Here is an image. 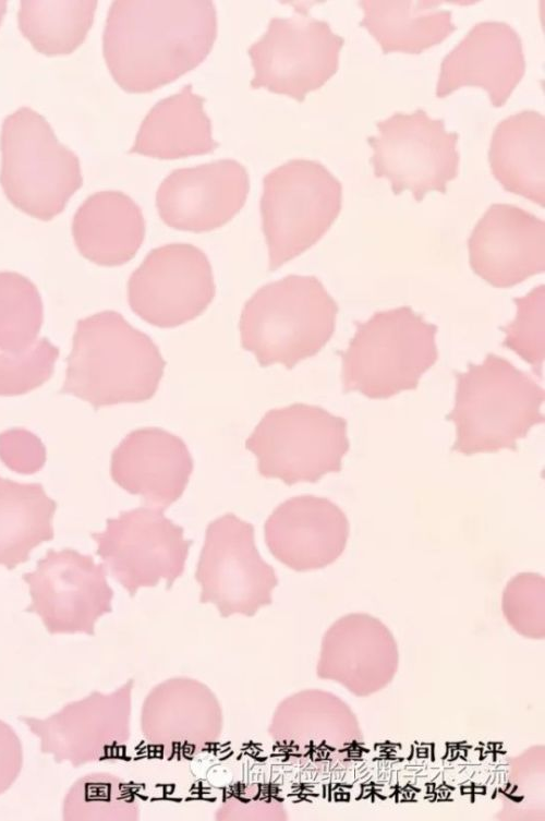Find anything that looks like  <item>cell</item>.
Listing matches in <instances>:
<instances>
[{
  "label": "cell",
  "instance_id": "cell-1",
  "mask_svg": "<svg viewBox=\"0 0 545 821\" xmlns=\"http://www.w3.org/2000/svg\"><path fill=\"white\" fill-rule=\"evenodd\" d=\"M217 35L211 1H114L102 36L107 67L120 87L152 92L196 68Z\"/></svg>",
  "mask_w": 545,
  "mask_h": 821
},
{
  "label": "cell",
  "instance_id": "cell-2",
  "mask_svg": "<svg viewBox=\"0 0 545 821\" xmlns=\"http://www.w3.org/2000/svg\"><path fill=\"white\" fill-rule=\"evenodd\" d=\"M66 364L60 393L85 400L95 410L149 400L166 366L153 339L116 311L76 323Z\"/></svg>",
  "mask_w": 545,
  "mask_h": 821
},
{
  "label": "cell",
  "instance_id": "cell-3",
  "mask_svg": "<svg viewBox=\"0 0 545 821\" xmlns=\"http://www.w3.org/2000/svg\"><path fill=\"white\" fill-rule=\"evenodd\" d=\"M456 377L455 407L446 416L456 425L453 451L470 456L517 450V440L544 423L543 387L508 360L489 353Z\"/></svg>",
  "mask_w": 545,
  "mask_h": 821
},
{
  "label": "cell",
  "instance_id": "cell-4",
  "mask_svg": "<svg viewBox=\"0 0 545 821\" xmlns=\"http://www.w3.org/2000/svg\"><path fill=\"white\" fill-rule=\"evenodd\" d=\"M338 305L314 276L289 275L261 287L244 304L241 346L263 367L291 370L317 354L331 338Z\"/></svg>",
  "mask_w": 545,
  "mask_h": 821
},
{
  "label": "cell",
  "instance_id": "cell-5",
  "mask_svg": "<svg viewBox=\"0 0 545 821\" xmlns=\"http://www.w3.org/2000/svg\"><path fill=\"white\" fill-rule=\"evenodd\" d=\"M437 327L409 306L375 313L356 323L342 359L343 391L386 399L415 389L437 361Z\"/></svg>",
  "mask_w": 545,
  "mask_h": 821
},
{
  "label": "cell",
  "instance_id": "cell-6",
  "mask_svg": "<svg viewBox=\"0 0 545 821\" xmlns=\"http://www.w3.org/2000/svg\"><path fill=\"white\" fill-rule=\"evenodd\" d=\"M0 184L23 213L48 221L82 186L77 156L59 143L48 121L29 107L5 117L1 130Z\"/></svg>",
  "mask_w": 545,
  "mask_h": 821
},
{
  "label": "cell",
  "instance_id": "cell-7",
  "mask_svg": "<svg viewBox=\"0 0 545 821\" xmlns=\"http://www.w3.org/2000/svg\"><path fill=\"white\" fill-rule=\"evenodd\" d=\"M342 185L319 161L292 159L263 181L261 215L274 271L328 231L341 210Z\"/></svg>",
  "mask_w": 545,
  "mask_h": 821
},
{
  "label": "cell",
  "instance_id": "cell-8",
  "mask_svg": "<svg viewBox=\"0 0 545 821\" xmlns=\"http://www.w3.org/2000/svg\"><path fill=\"white\" fill-rule=\"evenodd\" d=\"M349 447L347 420L306 403L267 411L245 440L258 473L287 485L339 472Z\"/></svg>",
  "mask_w": 545,
  "mask_h": 821
},
{
  "label": "cell",
  "instance_id": "cell-9",
  "mask_svg": "<svg viewBox=\"0 0 545 821\" xmlns=\"http://www.w3.org/2000/svg\"><path fill=\"white\" fill-rule=\"evenodd\" d=\"M199 602L211 603L221 617L254 616L272 603L279 580L259 555L254 526L232 512L213 520L196 565Z\"/></svg>",
  "mask_w": 545,
  "mask_h": 821
},
{
  "label": "cell",
  "instance_id": "cell-10",
  "mask_svg": "<svg viewBox=\"0 0 545 821\" xmlns=\"http://www.w3.org/2000/svg\"><path fill=\"white\" fill-rule=\"evenodd\" d=\"M376 126L378 135L367 138L376 178H387L396 195L410 190L416 202L429 191L446 193L459 171L457 132H447L443 119L423 109L395 112Z\"/></svg>",
  "mask_w": 545,
  "mask_h": 821
},
{
  "label": "cell",
  "instance_id": "cell-11",
  "mask_svg": "<svg viewBox=\"0 0 545 821\" xmlns=\"http://www.w3.org/2000/svg\"><path fill=\"white\" fill-rule=\"evenodd\" d=\"M164 509L137 507L108 518L102 532H93L96 554L133 597L140 588L156 587L161 579L167 590L182 576L191 540Z\"/></svg>",
  "mask_w": 545,
  "mask_h": 821
},
{
  "label": "cell",
  "instance_id": "cell-12",
  "mask_svg": "<svg viewBox=\"0 0 545 821\" xmlns=\"http://www.w3.org/2000/svg\"><path fill=\"white\" fill-rule=\"evenodd\" d=\"M343 43L326 21L305 11L272 17L263 37L249 48L255 71L251 86L302 101L337 72Z\"/></svg>",
  "mask_w": 545,
  "mask_h": 821
},
{
  "label": "cell",
  "instance_id": "cell-13",
  "mask_svg": "<svg viewBox=\"0 0 545 821\" xmlns=\"http://www.w3.org/2000/svg\"><path fill=\"white\" fill-rule=\"evenodd\" d=\"M134 679L109 693L93 690L69 702L46 719L19 716L39 738V750L57 763L73 768L86 763L114 761L122 757L131 737Z\"/></svg>",
  "mask_w": 545,
  "mask_h": 821
},
{
  "label": "cell",
  "instance_id": "cell-14",
  "mask_svg": "<svg viewBox=\"0 0 545 821\" xmlns=\"http://www.w3.org/2000/svg\"><path fill=\"white\" fill-rule=\"evenodd\" d=\"M22 579L31 595L26 612L38 615L51 635L94 636L97 620L112 612L107 568L90 555L72 548L48 550Z\"/></svg>",
  "mask_w": 545,
  "mask_h": 821
},
{
  "label": "cell",
  "instance_id": "cell-15",
  "mask_svg": "<svg viewBox=\"0 0 545 821\" xmlns=\"http://www.w3.org/2000/svg\"><path fill=\"white\" fill-rule=\"evenodd\" d=\"M216 293L206 254L189 243L153 249L128 281V302L143 321L172 328L199 316Z\"/></svg>",
  "mask_w": 545,
  "mask_h": 821
},
{
  "label": "cell",
  "instance_id": "cell-16",
  "mask_svg": "<svg viewBox=\"0 0 545 821\" xmlns=\"http://www.w3.org/2000/svg\"><path fill=\"white\" fill-rule=\"evenodd\" d=\"M268 735L284 760L314 768L349 760L363 742L350 707L320 689H305L284 698L272 713Z\"/></svg>",
  "mask_w": 545,
  "mask_h": 821
},
{
  "label": "cell",
  "instance_id": "cell-17",
  "mask_svg": "<svg viewBox=\"0 0 545 821\" xmlns=\"http://www.w3.org/2000/svg\"><path fill=\"white\" fill-rule=\"evenodd\" d=\"M222 727L223 714L217 696L191 677H171L159 683L142 704V735L169 760L191 759L207 750L219 740Z\"/></svg>",
  "mask_w": 545,
  "mask_h": 821
},
{
  "label": "cell",
  "instance_id": "cell-18",
  "mask_svg": "<svg viewBox=\"0 0 545 821\" xmlns=\"http://www.w3.org/2000/svg\"><path fill=\"white\" fill-rule=\"evenodd\" d=\"M250 191L246 169L233 159L173 170L156 193L159 217L169 227L206 232L232 219Z\"/></svg>",
  "mask_w": 545,
  "mask_h": 821
},
{
  "label": "cell",
  "instance_id": "cell-19",
  "mask_svg": "<svg viewBox=\"0 0 545 821\" xmlns=\"http://www.w3.org/2000/svg\"><path fill=\"white\" fill-rule=\"evenodd\" d=\"M473 271L496 288L545 270V221L511 204H493L468 240Z\"/></svg>",
  "mask_w": 545,
  "mask_h": 821
},
{
  "label": "cell",
  "instance_id": "cell-20",
  "mask_svg": "<svg viewBox=\"0 0 545 821\" xmlns=\"http://www.w3.org/2000/svg\"><path fill=\"white\" fill-rule=\"evenodd\" d=\"M398 665V645L388 627L372 615L353 613L337 619L325 632L316 674L365 697L385 688Z\"/></svg>",
  "mask_w": 545,
  "mask_h": 821
},
{
  "label": "cell",
  "instance_id": "cell-21",
  "mask_svg": "<svg viewBox=\"0 0 545 821\" xmlns=\"http://www.w3.org/2000/svg\"><path fill=\"white\" fill-rule=\"evenodd\" d=\"M264 532L276 559L295 571H310L332 564L343 553L349 521L328 498L300 495L274 509Z\"/></svg>",
  "mask_w": 545,
  "mask_h": 821
},
{
  "label": "cell",
  "instance_id": "cell-22",
  "mask_svg": "<svg viewBox=\"0 0 545 821\" xmlns=\"http://www.w3.org/2000/svg\"><path fill=\"white\" fill-rule=\"evenodd\" d=\"M524 71L519 34L505 22H480L443 59L436 95L443 98L462 86H480L494 107H501Z\"/></svg>",
  "mask_w": 545,
  "mask_h": 821
},
{
  "label": "cell",
  "instance_id": "cell-23",
  "mask_svg": "<svg viewBox=\"0 0 545 821\" xmlns=\"http://www.w3.org/2000/svg\"><path fill=\"white\" fill-rule=\"evenodd\" d=\"M193 468L182 438L160 427H141L112 451L110 475L128 493L165 510L182 496Z\"/></svg>",
  "mask_w": 545,
  "mask_h": 821
},
{
  "label": "cell",
  "instance_id": "cell-24",
  "mask_svg": "<svg viewBox=\"0 0 545 821\" xmlns=\"http://www.w3.org/2000/svg\"><path fill=\"white\" fill-rule=\"evenodd\" d=\"M72 234L78 252L101 266H120L131 261L145 238L141 207L119 191L88 196L73 217Z\"/></svg>",
  "mask_w": 545,
  "mask_h": 821
},
{
  "label": "cell",
  "instance_id": "cell-25",
  "mask_svg": "<svg viewBox=\"0 0 545 821\" xmlns=\"http://www.w3.org/2000/svg\"><path fill=\"white\" fill-rule=\"evenodd\" d=\"M545 117L523 110L495 128L488 152L491 171L502 188L544 207Z\"/></svg>",
  "mask_w": 545,
  "mask_h": 821
},
{
  "label": "cell",
  "instance_id": "cell-26",
  "mask_svg": "<svg viewBox=\"0 0 545 821\" xmlns=\"http://www.w3.org/2000/svg\"><path fill=\"white\" fill-rule=\"evenodd\" d=\"M204 101L191 84L159 100L144 118L130 153L159 159L211 153L218 143Z\"/></svg>",
  "mask_w": 545,
  "mask_h": 821
},
{
  "label": "cell",
  "instance_id": "cell-27",
  "mask_svg": "<svg viewBox=\"0 0 545 821\" xmlns=\"http://www.w3.org/2000/svg\"><path fill=\"white\" fill-rule=\"evenodd\" d=\"M443 3L363 0L360 7L364 17L360 25L367 28L384 53L417 55L440 44L457 28L451 21V11L439 9Z\"/></svg>",
  "mask_w": 545,
  "mask_h": 821
},
{
  "label": "cell",
  "instance_id": "cell-28",
  "mask_svg": "<svg viewBox=\"0 0 545 821\" xmlns=\"http://www.w3.org/2000/svg\"><path fill=\"white\" fill-rule=\"evenodd\" d=\"M57 503L40 483H19L0 476V565L12 570L31 552L53 539Z\"/></svg>",
  "mask_w": 545,
  "mask_h": 821
},
{
  "label": "cell",
  "instance_id": "cell-29",
  "mask_svg": "<svg viewBox=\"0 0 545 821\" xmlns=\"http://www.w3.org/2000/svg\"><path fill=\"white\" fill-rule=\"evenodd\" d=\"M97 1H21L19 27L47 56L68 55L86 38Z\"/></svg>",
  "mask_w": 545,
  "mask_h": 821
},
{
  "label": "cell",
  "instance_id": "cell-30",
  "mask_svg": "<svg viewBox=\"0 0 545 821\" xmlns=\"http://www.w3.org/2000/svg\"><path fill=\"white\" fill-rule=\"evenodd\" d=\"M140 805L120 776L95 772L77 778L63 798V821H136Z\"/></svg>",
  "mask_w": 545,
  "mask_h": 821
},
{
  "label": "cell",
  "instance_id": "cell-31",
  "mask_svg": "<svg viewBox=\"0 0 545 821\" xmlns=\"http://www.w3.org/2000/svg\"><path fill=\"white\" fill-rule=\"evenodd\" d=\"M44 318L41 297L25 276L0 271V351L16 355L35 343Z\"/></svg>",
  "mask_w": 545,
  "mask_h": 821
},
{
  "label": "cell",
  "instance_id": "cell-32",
  "mask_svg": "<svg viewBox=\"0 0 545 821\" xmlns=\"http://www.w3.org/2000/svg\"><path fill=\"white\" fill-rule=\"evenodd\" d=\"M59 349L40 338L22 354L0 351V396L27 394L44 385L52 375Z\"/></svg>",
  "mask_w": 545,
  "mask_h": 821
},
{
  "label": "cell",
  "instance_id": "cell-33",
  "mask_svg": "<svg viewBox=\"0 0 545 821\" xmlns=\"http://www.w3.org/2000/svg\"><path fill=\"white\" fill-rule=\"evenodd\" d=\"M544 585L543 576L521 572L504 590V616L518 633L526 638H544Z\"/></svg>",
  "mask_w": 545,
  "mask_h": 821
},
{
  "label": "cell",
  "instance_id": "cell-34",
  "mask_svg": "<svg viewBox=\"0 0 545 821\" xmlns=\"http://www.w3.org/2000/svg\"><path fill=\"white\" fill-rule=\"evenodd\" d=\"M517 316L506 327L502 345L530 363L541 375L544 362V285L524 298H516Z\"/></svg>",
  "mask_w": 545,
  "mask_h": 821
},
{
  "label": "cell",
  "instance_id": "cell-35",
  "mask_svg": "<svg viewBox=\"0 0 545 821\" xmlns=\"http://www.w3.org/2000/svg\"><path fill=\"white\" fill-rule=\"evenodd\" d=\"M288 819L279 789L265 783H237L223 795L215 812L217 821H284Z\"/></svg>",
  "mask_w": 545,
  "mask_h": 821
},
{
  "label": "cell",
  "instance_id": "cell-36",
  "mask_svg": "<svg viewBox=\"0 0 545 821\" xmlns=\"http://www.w3.org/2000/svg\"><path fill=\"white\" fill-rule=\"evenodd\" d=\"M0 460L12 471L32 474L46 462V448L34 433L11 428L0 434Z\"/></svg>",
  "mask_w": 545,
  "mask_h": 821
},
{
  "label": "cell",
  "instance_id": "cell-37",
  "mask_svg": "<svg viewBox=\"0 0 545 821\" xmlns=\"http://www.w3.org/2000/svg\"><path fill=\"white\" fill-rule=\"evenodd\" d=\"M23 766V747L15 731L0 720V795L17 780Z\"/></svg>",
  "mask_w": 545,
  "mask_h": 821
},
{
  "label": "cell",
  "instance_id": "cell-38",
  "mask_svg": "<svg viewBox=\"0 0 545 821\" xmlns=\"http://www.w3.org/2000/svg\"><path fill=\"white\" fill-rule=\"evenodd\" d=\"M5 10H7V2L5 1H0V24L2 22V19L4 16V14H5Z\"/></svg>",
  "mask_w": 545,
  "mask_h": 821
}]
</instances>
